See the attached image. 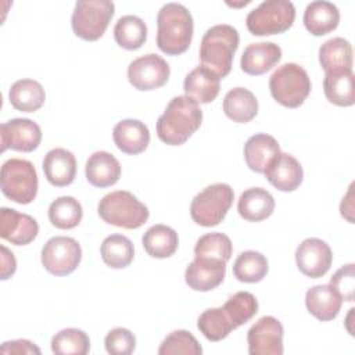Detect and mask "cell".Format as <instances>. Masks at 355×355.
<instances>
[{"label":"cell","instance_id":"1","mask_svg":"<svg viewBox=\"0 0 355 355\" xmlns=\"http://www.w3.org/2000/svg\"><path fill=\"white\" fill-rule=\"evenodd\" d=\"M202 122V111L189 96L173 97L157 121V135L169 146L183 144Z\"/></svg>","mask_w":355,"mask_h":355},{"label":"cell","instance_id":"2","mask_svg":"<svg viewBox=\"0 0 355 355\" xmlns=\"http://www.w3.org/2000/svg\"><path fill=\"white\" fill-rule=\"evenodd\" d=\"M191 12L180 3L164 4L157 15V44L168 55L184 53L193 39Z\"/></svg>","mask_w":355,"mask_h":355},{"label":"cell","instance_id":"3","mask_svg":"<svg viewBox=\"0 0 355 355\" xmlns=\"http://www.w3.org/2000/svg\"><path fill=\"white\" fill-rule=\"evenodd\" d=\"M240 36L236 28L218 24L207 29L200 46L201 65L212 71L219 79L229 75Z\"/></svg>","mask_w":355,"mask_h":355},{"label":"cell","instance_id":"4","mask_svg":"<svg viewBox=\"0 0 355 355\" xmlns=\"http://www.w3.org/2000/svg\"><path fill=\"white\" fill-rule=\"evenodd\" d=\"M97 212L108 225L123 229H137L143 226L150 216L148 208L126 190L105 194L97 205Z\"/></svg>","mask_w":355,"mask_h":355},{"label":"cell","instance_id":"5","mask_svg":"<svg viewBox=\"0 0 355 355\" xmlns=\"http://www.w3.org/2000/svg\"><path fill=\"white\" fill-rule=\"evenodd\" d=\"M269 89L279 104L297 108L311 93V79L302 67L295 62H286L270 75Z\"/></svg>","mask_w":355,"mask_h":355},{"label":"cell","instance_id":"6","mask_svg":"<svg viewBox=\"0 0 355 355\" xmlns=\"http://www.w3.org/2000/svg\"><path fill=\"white\" fill-rule=\"evenodd\" d=\"M3 194L17 204H29L37 194V173L33 164L22 158L7 159L0 172Z\"/></svg>","mask_w":355,"mask_h":355},{"label":"cell","instance_id":"7","mask_svg":"<svg viewBox=\"0 0 355 355\" xmlns=\"http://www.w3.org/2000/svg\"><path fill=\"white\" fill-rule=\"evenodd\" d=\"M295 19V7L288 0H265L245 18L247 29L255 36L286 32Z\"/></svg>","mask_w":355,"mask_h":355},{"label":"cell","instance_id":"8","mask_svg":"<svg viewBox=\"0 0 355 355\" xmlns=\"http://www.w3.org/2000/svg\"><path fill=\"white\" fill-rule=\"evenodd\" d=\"M234 198L233 189L227 183H214L200 191L191 201V219L204 227L219 225Z\"/></svg>","mask_w":355,"mask_h":355},{"label":"cell","instance_id":"9","mask_svg":"<svg viewBox=\"0 0 355 355\" xmlns=\"http://www.w3.org/2000/svg\"><path fill=\"white\" fill-rule=\"evenodd\" d=\"M114 12L115 6L110 0H79L71 17L72 31L83 40H97L104 35Z\"/></svg>","mask_w":355,"mask_h":355},{"label":"cell","instance_id":"10","mask_svg":"<svg viewBox=\"0 0 355 355\" xmlns=\"http://www.w3.org/2000/svg\"><path fill=\"white\" fill-rule=\"evenodd\" d=\"M42 263L54 276H67L80 263V244L68 236H55L47 240L42 248Z\"/></svg>","mask_w":355,"mask_h":355},{"label":"cell","instance_id":"11","mask_svg":"<svg viewBox=\"0 0 355 355\" xmlns=\"http://www.w3.org/2000/svg\"><path fill=\"white\" fill-rule=\"evenodd\" d=\"M171 75L168 62L158 54L150 53L133 60L128 67L130 85L141 92L155 90L164 86Z\"/></svg>","mask_w":355,"mask_h":355},{"label":"cell","instance_id":"12","mask_svg":"<svg viewBox=\"0 0 355 355\" xmlns=\"http://www.w3.org/2000/svg\"><path fill=\"white\" fill-rule=\"evenodd\" d=\"M283 324L275 316L259 318L247 333L250 355H282Z\"/></svg>","mask_w":355,"mask_h":355},{"label":"cell","instance_id":"13","mask_svg":"<svg viewBox=\"0 0 355 355\" xmlns=\"http://www.w3.org/2000/svg\"><path fill=\"white\" fill-rule=\"evenodd\" d=\"M1 151L7 148L31 153L36 150L42 140L40 126L28 118H14L0 126Z\"/></svg>","mask_w":355,"mask_h":355},{"label":"cell","instance_id":"14","mask_svg":"<svg viewBox=\"0 0 355 355\" xmlns=\"http://www.w3.org/2000/svg\"><path fill=\"white\" fill-rule=\"evenodd\" d=\"M333 261V252L329 244L320 239H305L295 250V262L302 275L318 279L324 276Z\"/></svg>","mask_w":355,"mask_h":355},{"label":"cell","instance_id":"15","mask_svg":"<svg viewBox=\"0 0 355 355\" xmlns=\"http://www.w3.org/2000/svg\"><path fill=\"white\" fill-rule=\"evenodd\" d=\"M39 225L35 218L17 209L3 207L0 209V236L15 245H26L36 239Z\"/></svg>","mask_w":355,"mask_h":355},{"label":"cell","instance_id":"16","mask_svg":"<svg viewBox=\"0 0 355 355\" xmlns=\"http://www.w3.org/2000/svg\"><path fill=\"white\" fill-rule=\"evenodd\" d=\"M226 262L211 258H194L186 268V284L194 291H209L216 288L225 279Z\"/></svg>","mask_w":355,"mask_h":355},{"label":"cell","instance_id":"17","mask_svg":"<svg viewBox=\"0 0 355 355\" xmlns=\"http://www.w3.org/2000/svg\"><path fill=\"white\" fill-rule=\"evenodd\" d=\"M268 182L280 191H294L304 179L300 161L287 153H280L265 169Z\"/></svg>","mask_w":355,"mask_h":355},{"label":"cell","instance_id":"18","mask_svg":"<svg viewBox=\"0 0 355 355\" xmlns=\"http://www.w3.org/2000/svg\"><path fill=\"white\" fill-rule=\"evenodd\" d=\"M282 58V49L273 42L248 44L240 60L241 69L248 75H262L272 69Z\"/></svg>","mask_w":355,"mask_h":355},{"label":"cell","instance_id":"19","mask_svg":"<svg viewBox=\"0 0 355 355\" xmlns=\"http://www.w3.org/2000/svg\"><path fill=\"white\" fill-rule=\"evenodd\" d=\"M112 139L122 153L136 155L147 148L150 130L139 119H122L114 126Z\"/></svg>","mask_w":355,"mask_h":355},{"label":"cell","instance_id":"20","mask_svg":"<svg viewBox=\"0 0 355 355\" xmlns=\"http://www.w3.org/2000/svg\"><path fill=\"white\" fill-rule=\"evenodd\" d=\"M277 140L266 133L251 136L244 144V159L247 166L258 173H263L269 164L280 154Z\"/></svg>","mask_w":355,"mask_h":355},{"label":"cell","instance_id":"21","mask_svg":"<svg viewBox=\"0 0 355 355\" xmlns=\"http://www.w3.org/2000/svg\"><path fill=\"white\" fill-rule=\"evenodd\" d=\"M46 179L55 187H64L73 182L76 176L75 155L67 148H53L43 159Z\"/></svg>","mask_w":355,"mask_h":355},{"label":"cell","instance_id":"22","mask_svg":"<svg viewBox=\"0 0 355 355\" xmlns=\"http://www.w3.org/2000/svg\"><path fill=\"white\" fill-rule=\"evenodd\" d=\"M343 298L331 284H318L305 294V305L311 315L322 322L333 320L341 309Z\"/></svg>","mask_w":355,"mask_h":355},{"label":"cell","instance_id":"23","mask_svg":"<svg viewBox=\"0 0 355 355\" xmlns=\"http://www.w3.org/2000/svg\"><path fill=\"white\" fill-rule=\"evenodd\" d=\"M85 175L92 186L110 187L121 178V164L111 153L96 151L86 161Z\"/></svg>","mask_w":355,"mask_h":355},{"label":"cell","instance_id":"24","mask_svg":"<svg viewBox=\"0 0 355 355\" xmlns=\"http://www.w3.org/2000/svg\"><path fill=\"white\" fill-rule=\"evenodd\" d=\"M340 11L336 4L326 0L311 1L304 11V25L313 36H323L338 26Z\"/></svg>","mask_w":355,"mask_h":355},{"label":"cell","instance_id":"25","mask_svg":"<svg viewBox=\"0 0 355 355\" xmlns=\"http://www.w3.org/2000/svg\"><path fill=\"white\" fill-rule=\"evenodd\" d=\"M219 78L205 67L200 65L190 71L183 82V90L186 96L193 98L197 103L208 104L214 101L220 89Z\"/></svg>","mask_w":355,"mask_h":355},{"label":"cell","instance_id":"26","mask_svg":"<svg viewBox=\"0 0 355 355\" xmlns=\"http://www.w3.org/2000/svg\"><path fill=\"white\" fill-rule=\"evenodd\" d=\"M237 211L248 222H261L273 214L275 198L266 189L251 187L241 193Z\"/></svg>","mask_w":355,"mask_h":355},{"label":"cell","instance_id":"27","mask_svg":"<svg viewBox=\"0 0 355 355\" xmlns=\"http://www.w3.org/2000/svg\"><path fill=\"white\" fill-rule=\"evenodd\" d=\"M319 62L326 73L352 71V46L344 37H331L319 47Z\"/></svg>","mask_w":355,"mask_h":355},{"label":"cell","instance_id":"28","mask_svg":"<svg viewBox=\"0 0 355 355\" xmlns=\"http://www.w3.org/2000/svg\"><path fill=\"white\" fill-rule=\"evenodd\" d=\"M223 112L233 122H250L258 114V100L251 90L245 87H233L223 98Z\"/></svg>","mask_w":355,"mask_h":355},{"label":"cell","instance_id":"29","mask_svg":"<svg viewBox=\"0 0 355 355\" xmlns=\"http://www.w3.org/2000/svg\"><path fill=\"white\" fill-rule=\"evenodd\" d=\"M8 98L15 110L33 112L44 104L46 92L37 80L19 79L11 85Z\"/></svg>","mask_w":355,"mask_h":355},{"label":"cell","instance_id":"30","mask_svg":"<svg viewBox=\"0 0 355 355\" xmlns=\"http://www.w3.org/2000/svg\"><path fill=\"white\" fill-rule=\"evenodd\" d=\"M141 243L150 257L162 259L175 254L179 245V237L171 226L158 223L143 234Z\"/></svg>","mask_w":355,"mask_h":355},{"label":"cell","instance_id":"31","mask_svg":"<svg viewBox=\"0 0 355 355\" xmlns=\"http://www.w3.org/2000/svg\"><path fill=\"white\" fill-rule=\"evenodd\" d=\"M323 92L326 98L338 107L354 105L355 89L352 71L326 73L323 79Z\"/></svg>","mask_w":355,"mask_h":355},{"label":"cell","instance_id":"32","mask_svg":"<svg viewBox=\"0 0 355 355\" xmlns=\"http://www.w3.org/2000/svg\"><path fill=\"white\" fill-rule=\"evenodd\" d=\"M115 42L126 50L140 49L147 39L146 22L137 15H123L114 26Z\"/></svg>","mask_w":355,"mask_h":355},{"label":"cell","instance_id":"33","mask_svg":"<svg viewBox=\"0 0 355 355\" xmlns=\"http://www.w3.org/2000/svg\"><path fill=\"white\" fill-rule=\"evenodd\" d=\"M100 254L105 265L114 269H123L130 265L135 257L132 241L123 234H111L104 239Z\"/></svg>","mask_w":355,"mask_h":355},{"label":"cell","instance_id":"34","mask_svg":"<svg viewBox=\"0 0 355 355\" xmlns=\"http://www.w3.org/2000/svg\"><path fill=\"white\" fill-rule=\"evenodd\" d=\"M82 216L80 202L71 196H61L49 207V220L57 229H73L80 223Z\"/></svg>","mask_w":355,"mask_h":355},{"label":"cell","instance_id":"35","mask_svg":"<svg viewBox=\"0 0 355 355\" xmlns=\"http://www.w3.org/2000/svg\"><path fill=\"white\" fill-rule=\"evenodd\" d=\"M269 265L265 255L258 251L241 252L233 263V275L239 282L243 283H258L268 273Z\"/></svg>","mask_w":355,"mask_h":355},{"label":"cell","instance_id":"36","mask_svg":"<svg viewBox=\"0 0 355 355\" xmlns=\"http://www.w3.org/2000/svg\"><path fill=\"white\" fill-rule=\"evenodd\" d=\"M51 351L55 355H86L90 351V338L83 330L68 327L51 338Z\"/></svg>","mask_w":355,"mask_h":355},{"label":"cell","instance_id":"37","mask_svg":"<svg viewBox=\"0 0 355 355\" xmlns=\"http://www.w3.org/2000/svg\"><path fill=\"white\" fill-rule=\"evenodd\" d=\"M226 316L229 318L233 329L247 323L258 312V301L255 295L248 291H239L233 294L222 305Z\"/></svg>","mask_w":355,"mask_h":355},{"label":"cell","instance_id":"38","mask_svg":"<svg viewBox=\"0 0 355 355\" xmlns=\"http://www.w3.org/2000/svg\"><path fill=\"white\" fill-rule=\"evenodd\" d=\"M197 327L209 341H220L234 330L222 306L205 309L198 316Z\"/></svg>","mask_w":355,"mask_h":355},{"label":"cell","instance_id":"39","mask_svg":"<svg viewBox=\"0 0 355 355\" xmlns=\"http://www.w3.org/2000/svg\"><path fill=\"white\" fill-rule=\"evenodd\" d=\"M233 244L225 233L214 232L201 236L194 247L196 258H211L227 262L232 257Z\"/></svg>","mask_w":355,"mask_h":355},{"label":"cell","instance_id":"40","mask_svg":"<svg viewBox=\"0 0 355 355\" xmlns=\"http://www.w3.org/2000/svg\"><path fill=\"white\" fill-rule=\"evenodd\" d=\"M159 355H172V354H189V355H201L202 348L197 338L187 330H175L169 333L158 348Z\"/></svg>","mask_w":355,"mask_h":355},{"label":"cell","instance_id":"41","mask_svg":"<svg viewBox=\"0 0 355 355\" xmlns=\"http://www.w3.org/2000/svg\"><path fill=\"white\" fill-rule=\"evenodd\" d=\"M104 345L111 355H130L136 348V337L125 327H115L107 333Z\"/></svg>","mask_w":355,"mask_h":355},{"label":"cell","instance_id":"42","mask_svg":"<svg viewBox=\"0 0 355 355\" xmlns=\"http://www.w3.org/2000/svg\"><path fill=\"white\" fill-rule=\"evenodd\" d=\"M334 290L340 294L344 301H354V290H355V272L354 263H348L341 266L330 279V283Z\"/></svg>","mask_w":355,"mask_h":355},{"label":"cell","instance_id":"43","mask_svg":"<svg viewBox=\"0 0 355 355\" xmlns=\"http://www.w3.org/2000/svg\"><path fill=\"white\" fill-rule=\"evenodd\" d=\"M1 354H40V349L29 340H12L3 343L0 348Z\"/></svg>","mask_w":355,"mask_h":355},{"label":"cell","instance_id":"44","mask_svg":"<svg viewBox=\"0 0 355 355\" xmlns=\"http://www.w3.org/2000/svg\"><path fill=\"white\" fill-rule=\"evenodd\" d=\"M17 269V261L14 254L6 247L1 245V280H7L14 275Z\"/></svg>","mask_w":355,"mask_h":355},{"label":"cell","instance_id":"45","mask_svg":"<svg viewBox=\"0 0 355 355\" xmlns=\"http://www.w3.org/2000/svg\"><path fill=\"white\" fill-rule=\"evenodd\" d=\"M352 189H354V183H351L345 197H343L341 205H340V211L341 215L349 222L354 223V218H352V212H354V202H352Z\"/></svg>","mask_w":355,"mask_h":355}]
</instances>
